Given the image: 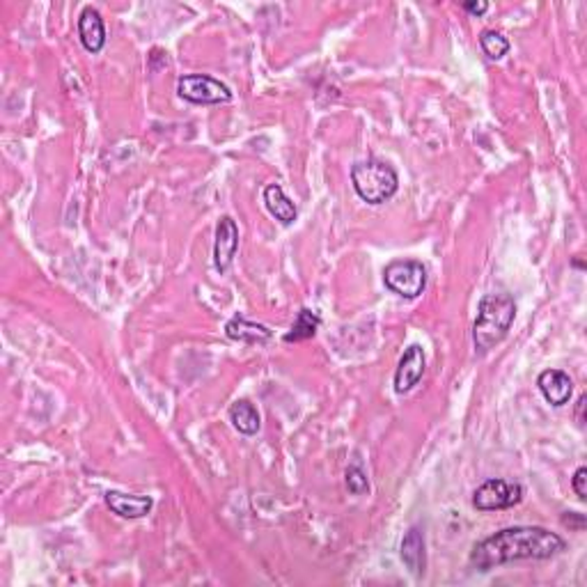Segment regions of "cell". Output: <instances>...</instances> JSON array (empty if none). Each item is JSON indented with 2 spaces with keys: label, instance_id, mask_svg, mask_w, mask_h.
Instances as JSON below:
<instances>
[{
  "label": "cell",
  "instance_id": "1",
  "mask_svg": "<svg viewBox=\"0 0 587 587\" xmlns=\"http://www.w3.org/2000/svg\"><path fill=\"white\" fill-rule=\"evenodd\" d=\"M567 542L542 526H514L493 532L473 546L471 564L480 572L519 560H548L560 555Z\"/></svg>",
  "mask_w": 587,
  "mask_h": 587
},
{
  "label": "cell",
  "instance_id": "2",
  "mask_svg": "<svg viewBox=\"0 0 587 587\" xmlns=\"http://www.w3.org/2000/svg\"><path fill=\"white\" fill-rule=\"evenodd\" d=\"M517 317V303L510 294H486L477 305V320L473 324V342L480 356L489 354L510 333Z\"/></svg>",
  "mask_w": 587,
  "mask_h": 587
},
{
  "label": "cell",
  "instance_id": "3",
  "mask_svg": "<svg viewBox=\"0 0 587 587\" xmlns=\"http://www.w3.org/2000/svg\"><path fill=\"white\" fill-rule=\"evenodd\" d=\"M351 184L358 198L367 204L388 203L397 191H400V177L397 170L390 163L379 158H367L351 167Z\"/></svg>",
  "mask_w": 587,
  "mask_h": 587
},
{
  "label": "cell",
  "instance_id": "4",
  "mask_svg": "<svg viewBox=\"0 0 587 587\" xmlns=\"http://www.w3.org/2000/svg\"><path fill=\"white\" fill-rule=\"evenodd\" d=\"M384 284L402 299H418L427 287V268L418 259H393L384 268Z\"/></svg>",
  "mask_w": 587,
  "mask_h": 587
},
{
  "label": "cell",
  "instance_id": "5",
  "mask_svg": "<svg viewBox=\"0 0 587 587\" xmlns=\"http://www.w3.org/2000/svg\"><path fill=\"white\" fill-rule=\"evenodd\" d=\"M177 95L195 106H218L232 99V90L209 74H186L177 81Z\"/></svg>",
  "mask_w": 587,
  "mask_h": 587
},
{
  "label": "cell",
  "instance_id": "6",
  "mask_svg": "<svg viewBox=\"0 0 587 587\" xmlns=\"http://www.w3.org/2000/svg\"><path fill=\"white\" fill-rule=\"evenodd\" d=\"M523 501V486L519 482L486 480L473 493V505L480 511L511 510Z\"/></svg>",
  "mask_w": 587,
  "mask_h": 587
},
{
  "label": "cell",
  "instance_id": "7",
  "mask_svg": "<svg viewBox=\"0 0 587 587\" xmlns=\"http://www.w3.org/2000/svg\"><path fill=\"white\" fill-rule=\"evenodd\" d=\"M427 358L425 349L420 345H411L409 349L402 356L400 365H397L395 372V393L397 395H406L415 385L420 384L422 375H425Z\"/></svg>",
  "mask_w": 587,
  "mask_h": 587
},
{
  "label": "cell",
  "instance_id": "8",
  "mask_svg": "<svg viewBox=\"0 0 587 587\" xmlns=\"http://www.w3.org/2000/svg\"><path fill=\"white\" fill-rule=\"evenodd\" d=\"M239 250V228L234 218L223 216L216 225V243H213V266L216 271L225 274L232 266Z\"/></svg>",
  "mask_w": 587,
  "mask_h": 587
},
{
  "label": "cell",
  "instance_id": "9",
  "mask_svg": "<svg viewBox=\"0 0 587 587\" xmlns=\"http://www.w3.org/2000/svg\"><path fill=\"white\" fill-rule=\"evenodd\" d=\"M78 40L87 53H99L106 46L104 16L95 7H83L81 16H78Z\"/></svg>",
  "mask_w": 587,
  "mask_h": 587
},
{
  "label": "cell",
  "instance_id": "10",
  "mask_svg": "<svg viewBox=\"0 0 587 587\" xmlns=\"http://www.w3.org/2000/svg\"><path fill=\"white\" fill-rule=\"evenodd\" d=\"M537 388L544 395V400L551 406L569 404L573 393V381L569 379L567 372L562 370H546L537 379Z\"/></svg>",
  "mask_w": 587,
  "mask_h": 587
},
{
  "label": "cell",
  "instance_id": "11",
  "mask_svg": "<svg viewBox=\"0 0 587 587\" xmlns=\"http://www.w3.org/2000/svg\"><path fill=\"white\" fill-rule=\"evenodd\" d=\"M425 548H427L425 546V532H422L418 526L409 528V532H406L404 539H402L400 555H402V562L406 564V569H409L415 578H420L427 569Z\"/></svg>",
  "mask_w": 587,
  "mask_h": 587
},
{
  "label": "cell",
  "instance_id": "12",
  "mask_svg": "<svg viewBox=\"0 0 587 587\" xmlns=\"http://www.w3.org/2000/svg\"><path fill=\"white\" fill-rule=\"evenodd\" d=\"M106 505L111 507V511H115L117 517L122 519H142L152 511L154 501L149 496H133V493L108 492Z\"/></svg>",
  "mask_w": 587,
  "mask_h": 587
},
{
  "label": "cell",
  "instance_id": "13",
  "mask_svg": "<svg viewBox=\"0 0 587 587\" xmlns=\"http://www.w3.org/2000/svg\"><path fill=\"white\" fill-rule=\"evenodd\" d=\"M262 198H264V207H266V212L271 213V216H274L278 223L289 225L296 221V216H299V212H296V204L287 198V193L283 191V186H280V184H268V186L264 188Z\"/></svg>",
  "mask_w": 587,
  "mask_h": 587
},
{
  "label": "cell",
  "instance_id": "14",
  "mask_svg": "<svg viewBox=\"0 0 587 587\" xmlns=\"http://www.w3.org/2000/svg\"><path fill=\"white\" fill-rule=\"evenodd\" d=\"M225 333H228L230 339L248 342V345H266L268 339L274 338L271 329H266V326L262 324H255V321L243 320V317L230 320L228 326H225Z\"/></svg>",
  "mask_w": 587,
  "mask_h": 587
},
{
  "label": "cell",
  "instance_id": "15",
  "mask_svg": "<svg viewBox=\"0 0 587 587\" xmlns=\"http://www.w3.org/2000/svg\"><path fill=\"white\" fill-rule=\"evenodd\" d=\"M230 422L234 425V429L243 436H255L259 431V425H262V418H259V411L255 409V404L250 400H237L228 409Z\"/></svg>",
  "mask_w": 587,
  "mask_h": 587
},
{
  "label": "cell",
  "instance_id": "16",
  "mask_svg": "<svg viewBox=\"0 0 587 587\" xmlns=\"http://www.w3.org/2000/svg\"><path fill=\"white\" fill-rule=\"evenodd\" d=\"M321 326V317L312 310L303 308L299 314H296V320H294L292 330L284 335V342H303V339L314 338V333L320 330Z\"/></svg>",
  "mask_w": 587,
  "mask_h": 587
},
{
  "label": "cell",
  "instance_id": "17",
  "mask_svg": "<svg viewBox=\"0 0 587 587\" xmlns=\"http://www.w3.org/2000/svg\"><path fill=\"white\" fill-rule=\"evenodd\" d=\"M480 46L489 60H501V58H505L507 51H510V41L498 31H482Z\"/></svg>",
  "mask_w": 587,
  "mask_h": 587
},
{
  "label": "cell",
  "instance_id": "18",
  "mask_svg": "<svg viewBox=\"0 0 587 587\" xmlns=\"http://www.w3.org/2000/svg\"><path fill=\"white\" fill-rule=\"evenodd\" d=\"M347 489L354 496H365L370 492V480L365 475V471L360 466H349L347 468Z\"/></svg>",
  "mask_w": 587,
  "mask_h": 587
},
{
  "label": "cell",
  "instance_id": "19",
  "mask_svg": "<svg viewBox=\"0 0 587 587\" xmlns=\"http://www.w3.org/2000/svg\"><path fill=\"white\" fill-rule=\"evenodd\" d=\"M587 468L581 466L576 473H573V480H572V486L573 492H576L578 501H585L587 498Z\"/></svg>",
  "mask_w": 587,
  "mask_h": 587
},
{
  "label": "cell",
  "instance_id": "20",
  "mask_svg": "<svg viewBox=\"0 0 587 587\" xmlns=\"http://www.w3.org/2000/svg\"><path fill=\"white\" fill-rule=\"evenodd\" d=\"M562 523H564V526H576L578 530H582V528H585V517L578 514V511H567V514L562 517Z\"/></svg>",
  "mask_w": 587,
  "mask_h": 587
},
{
  "label": "cell",
  "instance_id": "21",
  "mask_svg": "<svg viewBox=\"0 0 587 587\" xmlns=\"http://www.w3.org/2000/svg\"><path fill=\"white\" fill-rule=\"evenodd\" d=\"M464 10L468 12V14H475V16H482L486 10H489V3H484V0H480V3H464Z\"/></svg>",
  "mask_w": 587,
  "mask_h": 587
},
{
  "label": "cell",
  "instance_id": "22",
  "mask_svg": "<svg viewBox=\"0 0 587 587\" xmlns=\"http://www.w3.org/2000/svg\"><path fill=\"white\" fill-rule=\"evenodd\" d=\"M585 402H587L585 395L578 397V402H576V422H578V427L585 425V415H582V411H585Z\"/></svg>",
  "mask_w": 587,
  "mask_h": 587
}]
</instances>
